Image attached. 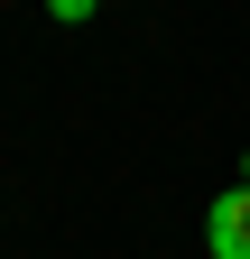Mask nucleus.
<instances>
[{
    "instance_id": "obj_1",
    "label": "nucleus",
    "mask_w": 250,
    "mask_h": 259,
    "mask_svg": "<svg viewBox=\"0 0 250 259\" xmlns=\"http://www.w3.org/2000/svg\"><path fill=\"white\" fill-rule=\"evenodd\" d=\"M204 250L213 259H250V185H223L204 204Z\"/></svg>"
},
{
    "instance_id": "obj_2",
    "label": "nucleus",
    "mask_w": 250,
    "mask_h": 259,
    "mask_svg": "<svg viewBox=\"0 0 250 259\" xmlns=\"http://www.w3.org/2000/svg\"><path fill=\"white\" fill-rule=\"evenodd\" d=\"M93 10H102V0H47V19H65V28H84Z\"/></svg>"
},
{
    "instance_id": "obj_3",
    "label": "nucleus",
    "mask_w": 250,
    "mask_h": 259,
    "mask_svg": "<svg viewBox=\"0 0 250 259\" xmlns=\"http://www.w3.org/2000/svg\"><path fill=\"white\" fill-rule=\"evenodd\" d=\"M241 185H250V157H241Z\"/></svg>"
}]
</instances>
